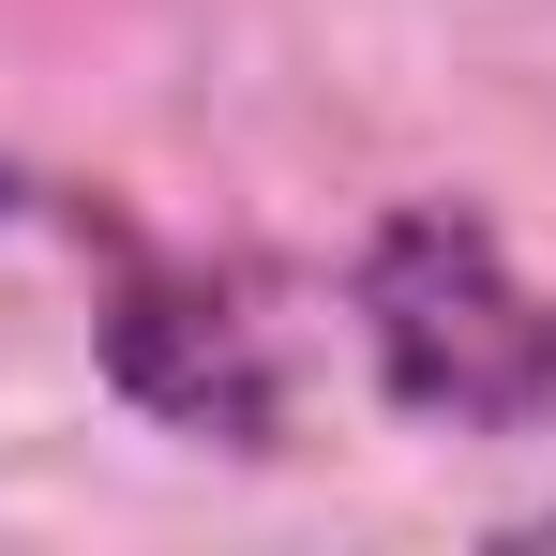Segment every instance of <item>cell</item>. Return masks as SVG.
<instances>
[{"mask_svg": "<svg viewBox=\"0 0 556 556\" xmlns=\"http://www.w3.org/2000/svg\"><path fill=\"white\" fill-rule=\"evenodd\" d=\"M346 346H362L376 406L421 437L556 421V286L496 241L481 195H391L346 241Z\"/></svg>", "mask_w": 556, "mask_h": 556, "instance_id": "obj_1", "label": "cell"}, {"mask_svg": "<svg viewBox=\"0 0 556 556\" xmlns=\"http://www.w3.org/2000/svg\"><path fill=\"white\" fill-rule=\"evenodd\" d=\"M46 226L91 256V362H105V391H121L136 421L195 437V452L271 466L286 452V316H271V271L136 226L105 181H61Z\"/></svg>", "mask_w": 556, "mask_h": 556, "instance_id": "obj_2", "label": "cell"}, {"mask_svg": "<svg viewBox=\"0 0 556 556\" xmlns=\"http://www.w3.org/2000/svg\"><path fill=\"white\" fill-rule=\"evenodd\" d=\"M46 211H61V181H46V166H30V151H0V241H30V226H46Z\"/></svg>", "mask_w": 556, "mask_h": 556, "instance_id": "obj_3", "label": "cell"}, {"mask_svg": "<svg viewBox=\"0 0 556 556\" xmlns=\"http://www.w3.org/2000/svg\"><path fill=\"white\" fill-rule=\"evenodd\" d=\"M496 542H556V511H527V527H496Z\"/></svg>", "mask_w": 556, "mask_h": 556, "instance_id": "obj_4", "label": "cell"}]
</instances>
